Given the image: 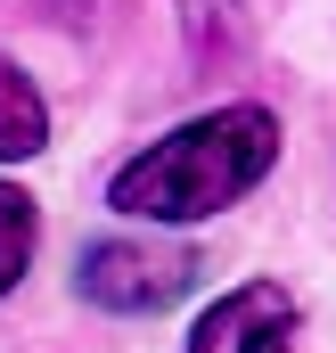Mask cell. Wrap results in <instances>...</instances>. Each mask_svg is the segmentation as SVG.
<instances>
[{"instance_id":"6da1fadb","label":"cell","mask_w":336,"mask_h":353,"mask_svg":"<svg viewBox=\"0 0 336 353\" xmlns=\"http://www.w3.org/2000/svg\"><path fill=\"white\" fill-rule=\"evenodd\" d=\"M271 165H279V115L271 107H213L165 140H148L107 181V205L132 222H205V214H230Z\"/></svg>"},{"instance_id":"7a4b0ae2","label":"cell","mask_w":336,"mask_h":353,"mask_svg":"<svg viewBox=\"0 0 336 353\" xmlns=\"http://www.w3.org/2000/svg\"><path fill=\"white\" fill-rule=\"evenodd\" d=\"M189 279H197V255L165 239H98L74 263V288L98 312H165Z\"/></svg>"},{"instance_id":"3957f363","label":"cell","mask_w":336,"mask_h":353,"mask_svg":"<svg viewBox=\"0 0 336 353\" xmlns=\"http://www.w3.org/2000/svg\"><path fill=\"white\" fill-rule=\"evenodd\" d=\"M189 353H295V296L279 279H246L205 304L189 329Z\"/></svg>"},{"instance_id":"277c9868","label":"cell","mask_w":336,"mask_h":353,"mask_svg":"<svg viewBox=\"0 0 336 353\" xmlns=\"http://www.w3.org/2000/svg\"><path fill=\"white\" fill-rule=\"evenodd\" d=\"M41 140H50V107H41V90H33V74H25L17 58H0V165L41 157Z\"/></svg>"},{"instance_id":"5b68a950","label":"cell","mask_w":336,"mask_h":353,"mask_svg":"<svg viewBox=\"0 0 336 353\" xmlns=\"http://www.w3.org/2000/svg\"><path fill=\"white\" fill-rule=\"evenodd\" d=\"M33 247H41V205H33L25 189H8V181H0V296L25 279Z\"/></svg>"},{"instance_id":"8992f818","label":"cell","mask_w":336,"mask_h":353,"mask_svg":"<svg viewBox=\"0 0 336 353\" xmlns=\"http://www.w3.org/2000/svg\"><path fill=\"white\" fill-rule=\"evenodd\" d=\"M180 8V33H189V58L213 66L238 50V0H172Z\"/></svg>"}]
</instances>
